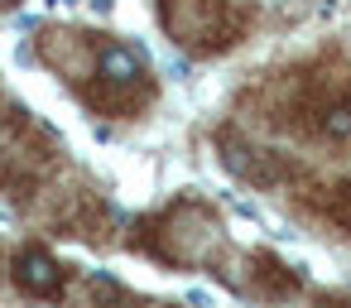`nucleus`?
Listing matches in <instances>:
<instances>
[{"mask_svg": "<svg viewBox=\"0 0 351 308\" xmlns=\"http://www.w3.org/2000/svg\"><path fill=\"white\" fill-rule=\"evenodd\" d=\"M322 130H327L332 140H346V135H351V102H337V106H327V116H322Z\"/></svg>", "mask_w": 351, "mask_h": 308, "instance_id": "7ed1b4c3", "label": "nucleus"}, {"mask_svg": "<svg viewBox=\"0 0 351 308\" xmlns=\"http://www.w3.org/2000/svg\"><path fill=\"white\" fill-rule=\"evenodd\" d=\"M15 284H20L25 294H34V298H58V289H63V270H58V260H53L49 250L29 246V250L15 255Z\"/></svg>", "mask_w": 351, "mask_h": 308, "instance_id": "f257e3e1", "label": "nucleus"}, {"mask_svg": "<svg viewBox=\"0 0 351 308\" xmlns=\"http://www.w3.org/2000/svg\"><path fill=\"white\" fill-rule=\"evenodd\" d=\"M101 82H111V87H140L145 82V58L130 44L101 49Z\"/></svg>", "mask_w": 351, "mask_h": 308, "instance_id": "f03ea898", "label": "nucleus"}, {"mask_svg": "<svg viewBox=\"0 0 351 308\" xmlns=\"http://www.w3.org/2000/svg\"><path fill=\"white\" fill-rule=\"evenodd\" d=\"M188 303H193V308H217V298H212L207 289H188Z\"/></svg>", "mask_w": 351, "mask_h": 308, "instance_id": "39448f33", "label": "nucleus"}, {"mask_svg": "<svg viewBox=\"0 0 351 308\" xmlns=\"http://www.w3.org/2000/svg\"><path fill=\"white\" fill-rule=\"evenodd\" d=\"M332 217H337L341 226H351V188H337V198H332Z\"/></svg>", "mask_w": 351, "mask_h": 308, "instance_id": "20e7f679", "label": "nucleus"}, {"mask_svg": "<svg viewBox=\"0 0 351 308\" xmlns=\"http://www.w3.org/2000/svg\"><path fill=\"white\" fill-rule=\"evenodd\" d=\"M87 5H92L97 15H111V0H87Z\"/></svg>", "mask_w": 351, "mask_h": 308, "instance_id": "423d86ee", "label": "nucleus"}]
</instances>
